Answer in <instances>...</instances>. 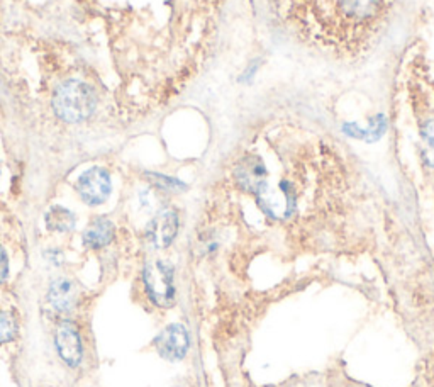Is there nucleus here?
Returning a JSON list of instances; mask_svg holds the SVG:
<instances>
[{"label":"nucleus","instance_id":"423d86ee","mask_svg":"<svg viewBox=\"0 0 434 387\" xmlns=\"http://www.w3.org/2000/svg\"><path fill=\"white\" fill-rule=\"evenodd\" d=\"M179 233V216L172 209H165L149 223L148 236L158 248H167Z\"/></svg>","mask_w":434,"mask_h":387},{"label":"nucleus","instance_id":"7ed1b4c3","mask_svg":"<svg viewBox=\"0 0 434 387\" xmlns=\"http://www.w3.org/2000/svg\"><path fill=\"white\" fill-rule=\"evenodd\" d=\"M77 192L89 206H100L110 197L112 182L105 168L92 167L82 173L77 180Z\"/></svg>","mask_w":434,"mask_h":387},{"label":"nucleus","instance_id":"4468645a","mask_svg":"<svg viewBox=\"0 0 434 387\" xmlns=\"http://www.w3.org/2000/svg\"><path fill=\"white\" fill-rule=\"evenodd\" d=\"M0 173H2V170H0Z\"/></svg>","mask_w":434,"mask_h":387},{"label":"nucleus","instance_id":"9b49d317","mask_svg":"<svg viewBox=\"0 0 434 387\" xmlns=\"http://www.w3.org/2000/svg\"><path fill=\"white\" fill-rule=\"evenodd\" d=\"M17 333V323L13 313L9 311H0V345L7 342H13Z\"/></svg>","mask_w":434,"mask_h":387},{"label":"nucleus","instance_id":"1a4fd4ad","mask_svg":"<svg viewBox=\"0 0 434 387\" xmlns=\"http://www.w3.org/2000/svg\"><path fill=\"white\" fill-rule=\"evenodd\" d=\"M46 226L50 228L51 231H58V233H66L72 231L75 228V214L70 209L61 207V206H53L46 212L45 216Z\"/></svg>","mask_w":434,"mask_h":387},{"label":"nucleus","instance_id":"f03ea898","mask_svg":"<svg viewBox=\"0 0 434 387\" xmlns=\"http://www.w3.org/2000/svg\"><path fill=\"white\" fill-rule=\"evenodd\" d=\"M144 286L149 299L158 307H172L175 302L173 268L165 262H156L146 267Z\"/></svg>","mask_w":434,"mask_h":387},{"label":"nucleus","instance_id":"20e7f679","mask_svg":"<svg viewBox=\"0 0 434 387\" xmlns=\"http://www.w3.org/2000/svg\"><path fill=\"white\" fill-rule=\"evenodd\" d=\"M155 349L167 360L177 362L187 355L190 349V337L187 328L179 323L168 325L155 339Z\"/></svg>","mask_w":434,"mask_h":387},{"label":"nucleus","instance_id":"0eeeda50","mask_svg":"<svg viewBox=\"0 0 434 387\" xmlns=\"http://www.w3.org/2000/svg\"><path fill=\"white\" fill-rule=\"evenodd\" d=\"M77 286L73 284V280L66 279V277H60L57 280L51 282L50 292H48V298L51 306L54 307L57 311H61V313H66L75 306L77 302Z\"/></svg>","mask_w":434,"mask_h":387},{"label":"nucleus","instance_id":"f257e3e1","mask_svg":"<svg viewBox=\"0 0 434 387\" xmlns=\"http://www.w3.org/2000/svg\"><path fill=\"white\" fill-rule=\"evenodd\" d=\"M96 90L82 80H66L54 90L53 110L61 121L84 122L96 112Z\"/></svg>","mask_w":434,"mask_h":387},{"label":"nucleus","instance_id":"f8f14e48","mask_svg":"<svg viewBox=\"0 0 434 387\" xmlns=\"http://www.w3.org/2000/svg\"><path fill=\"white\" fill-rule=\"evenodd\" d=\"M148 179L156 185V187L165 189V191H180L184 189V184L180 180L172 179V177L161 175V173H148Z\"/></svg>","mask_w":434,"mask_h":387},{"label":"nucleus","instance_id":"ddd939ff","mask_svg":"<svg viewBox=\"0 0 434 387\" xmlns=\"http://www.w3.org/2000/svg\"><path fill=\"white\" fill-rule=\"evenodd\" d=\"M7 275H9V258H7L6 250L0 247V284L6 282Z\"/></svg>","mask_w":434,"mask_h":387},{"label":"nucleus","instance_id":"39448f33","mask_svg":"<svg viewBox=\"0 0 434 387\" xmlns=\"http://www.w3.org/2000/svg\"><path fill=\"white\" fill-rule=\"evenodd\" d=\"M57 349L63 362L68 363L70 367H77L82 362L84 357V346H82L80 335H78L77 328L72 323H61L57 330Z\"/></svg>","mask_w":434,"mask_h":387},{"label":"nucleus","instance_id":"9d476101","mask_svg":"<svg viewBox=\"0 0 434 387\" xmlns=\"http://www.w3.org/2000/svg\"><path fill=\"white\" fill-rule=\"evenodd\" d=\"M422 156L429 167H434V121L426 122L421 133Z\"/></svg>","mask_w":434,"mask_h":387},{"label":"nucleus","instance_id":"6e6552de","mask_svg":"<svg viewBox=\"0 0 434 387\" xmlns=\"http://www.w3.org/2000/svg\"><path fill=\"white\" fill-rule=\"evenodd\" d=\"M114 224L107 218H96L84 231V244L90 250H100L114 240Z\"/></svg>","mask_w":434,"mask_h":387}]
</instances>
